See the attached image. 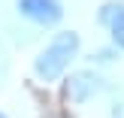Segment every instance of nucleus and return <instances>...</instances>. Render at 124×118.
Listing matches in <instances>:
<instances>
[{
	"label": "nucleus",
	"instance_id": "7ed1b4c3",
	"mask_svg": "<svg viewBox=\"0 0 124 118\" xmlns=\"http://www.w3.org/2000/svg\"><path fill=\"white\" fill-rule=\"evenodd\" d=\"M12 15L33 30H58L67 18L64 0H15Z\"/></svg>",
	"mask_w": 124,
	"mask_h": 118
},
{
	"label": "nucleus",
	"instance_id": "1a4fd4ad",
	"mask_svg": "<svg viewBox=\"0 0 124 118\" xmlns=\"http://www.w3.org/2000/svg\"><path fill=\"white\" fill-rule=\"evenodd\" d=\"M0 118H9V115H6V112H3V109H0Z\"/></svg>",
	"mask_w": 124,
	"mask_h": 118
},
{
	"label": "nucleus",
	"instance_id": "6e6552de",
	"mask_svg": "<svg viewBox=\"0 0 124 118\" xmlns=\"http://www.w3.org/2000/svg\"><path fill=\"white\" fill-rule=\"evenodd\" d=\"M109 115L112 118H124V94H118L112 100V109H109Z\"/></svg>",
	"mask_w": 124,
	"mask_h": 118
},
{
	"label": "nucleus",
	"instance_id": "423d86ee",
	"mask_svg": "<svg viewBox=\"0 0 124 118\" xmlns=\"http://www.w3.org/2000/svg\"><path fill=\"white\" fill-rule=\"evenodd\" d=\"M9 73H12V46L0 33V88L9 82Z\"/></svg>",
	"mask_w": 124,
	"mask_h": 118
},
{
	"label": "nucleus",
	"instance_id": "0eeeda50",
	"mask_svg": "<svg viewBox=\"0 0 124 118\" xmlns=\"http://www.w3.org/2000/svg\"><path fill=\"white\" fill-rule=\"evenodd\" d=\"M106 33H109V42H112V46L124 55V12L115 18L112 24H109V30H106Z\"/></svg>",
	"mask_w": 124,
	"mask_h": 118
},
{
	"label": "nucleus",
	"instance_id": "39448f33",
	"mask_svg": "<svg viewBox=\"0 0 124 118\" xmlns=\"http://www.w3.org/2000/svg\"><path fill=\"white\" fill-rule=\"evenodd\" d=\"M121 12H124V0H103V3L97 6V12H94V21L100 24L103 30H109V24H112Z\"/></svg>",
	"mask_w": 124,
	"mask_h": 118
},
{
	"label": "nucleus",
	"instance_id": "20e7f679",
	"mask_svg": "<svg viewBox=\"0 0 124 118\" xmlns=\"http://www.w3.org/2000/svg\"><path fill=\"white\" fill-rule=\"evenodd\" d=\"M118 58H121V52L112 46V42H106V46L94 48V52L88 55V67H94V70H106V67L118 64Z\"/></svg>",
	"mask_w": 124,
	"mask_h": 118
},
{
	"label": "nucleus",
	"instance_id": "f03ea898",
	"mask_svg": "<svg viewBox=\"0 0 124 118\" xmlns=\"http://www.w3.org/2000/svg\"><path fill=\"white\" fill-rule=\"evenodd\" d=\"M106 76L94 67H79V70H70L64 79H61V100L67 106H85L94 97H100L106 91Z\"/></svg>",
	"mask_w": 124,
	"mask_h": 118
},
{
	"label": "nucleus",
	"instance_id": "f257e3e1",
	"mask_svg": "<svg viewBox=\"0 0 124 118\" xmlns=\"http://www.w3.org/2000/svg\"><path fill=\"white\" fill-rule=\"evenodd\" d=\"M82 55V33L73 27H58L46 39V46L30 61V76L39 85H61V79L73 70Z\"/></svg>",
	"mask_w": 124,
	"mask_h": 118
}]
</instances>
